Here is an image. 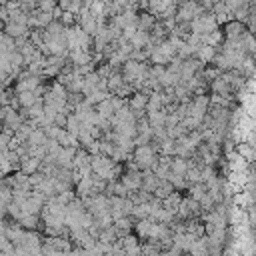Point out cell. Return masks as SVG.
<instances>
[{
  "label": "cell",
  "mask_w": 256,
  "mask_h": 256,
  "mask_svg": "<svg viewBox=\"0 0 256 256\" xmlns=\"http://www.w3.org/2000/svg\"><path fill=\"white\" fill-rule=\"evenodd\" d=\"M194 56H196V58H198L202 64H208V62H212V60H214V56H216V46H210V44H200V46L196 48Z\"/></svg>",
  "instance_id": "obj_7"
},
{
  "label": "cell",
  "mask_w": 256,
  "mask_h": 256,
  "mask_svg": "<svg viewBox=\"0 0 256 256\" xmlns=\"http://www.w3.org/2000/svg\"><path fill=\"white\" fill-rule=\"evenodd\" d=\"M134 164L142 170H150L156 164V148L150 144H140L134 148Z\"/></svg>",
  "instance_id": "obj_1"
},
{
  "label": "cell",
  "mask_w": 256,
  "mask_h": 256,
  "mask_svg": "<svg viewBox=\"0 0 256 256\" xmlns=\"http://www.w3.org/2000/svg\"><path fill=\"white\" fill-rule=\"evenodd\" d=\"M24 232L26 230H22V226L20 224H14V226H6V238L14 244V246H18L20 242H22V238H24Z\"/></svg>",
  "instance_id": "obj_16"
},
{
  "label": "cell",
  "mask_w": 256,
  "mask_h": 256,
  "mask_svg": "<svg viewBox=\"0 0 256 256\" xmlns=\"http://www.w3.org/2000/svg\"><path fill=\"white\" fill-rule=\"evenodd\" d=\"M6 2H8V0H0V4H6Z\"/></svg>",
  "instance_id": "obj_23"
},
{
  "label": "cell",
  "mask_w": 256,
  "mask_h": 256,
  "mask_svg": "<svg viewBox=\"0 0 256 256\" xmlns=\"http://www.w3.org/2000/svg\"><path fill=\"white\" fill-rule=\"evenodd\" d=\"M154 24H156V18H154V14H150V12L140 14V16H138V20H136V28L146 30V32H150V30L154 28Z\"/></svg>",
  "instance_id": "obj_17"
},
{
  "label": "cell",
  "mask_w": 256,
  "mask_h": 256,
  "mask_svg": "<svg viewBox=\"0 0 256 256\" xmlns=\"http://www.w3.org/2000/svg\"><path fill=\"white\" fill-rule=\"evenodd\" d=\"M122 184L128 188V190H138L140 184H142V174L138 172V166L136 164H130L128 166V172L122 176Z\"/></svg>",
  "instance_id": "obj_2"
},
{
  "label": "cell",
  "mask_w": 256,
  "mask_h": 256,
  "mask_svg": "<svg viewBox=\"0 0 256 256\" xmlns=\"http://www.w3.org/2000/svg\"><path fill=\"white\" fill-rule=\"evenodd\" d=\"M128 42H130L134 48H144V46H150V32L136 28V30H134V34L130 36V40H128Z\"/></svg>",
  "instance_id": "obj_9"
},
{
  "label": "cell",
  "mask_w": 256,
  "mask_h": 256,
  "mask_svg": "<svg viewBox=\"0 0 256 256\" xmlns=\"http://www.w3.org/2000/svg\"><path fill=\"white\" fill-rule=\"evenodd\" d=\"M146 102H148V94H146V92H136V94H132V98L128 100V106H130L134 112H142V110H146Z\"/></svg>",
  "instance_id": "obj_11"
},
{
  "label": "cell",
  "mask_w": 256,
  "mask_h": 256,
  "mask_svg": "<svg viewBox=\"0 0 256 256\" xmlns=\"http://www.w3.org/2000/svg\"><path fill=\"white\" fill-rule=\"evenodd\" d=\"M40 86L38 74H22L16 82V92H24V90H36Z\"/></svg>",
  "instance_id": "obj_4"
},
{
  "label": "cell",
  "mask_w": 256,
  "mask_h": 256,
  "mask_svg": "<svg viewBox=\"0 0 256 256\" xmlns=\"http://www.w3.org/2000/svg\"><path fill=\"white\" fill-rule=\"evenodd\" d=\"M4 6H6V10H8V14L14 12V10H20V8H22V6H20V0H8Z\"/></svg>",
  "instance_id": "obj_22"
},
{
  "label": "cell",
  "mask_w": 256,
  "mask_h": 256,
  "mask_svg": "<svg viewBox=\"0 0 256 256\" xmlns=\"http://www.w3.org/2000/svg\"><path fill=\"white\" fill-rule=\"evenodd\" d=\"M76 14H72V12H68V10H62V14H60V22L64 24V26H72L74 22H76V18H74Z\"/></svg>",
  "instance_id": "obj_20"
},
{
  "label": "cell",
  "mask_w": 256,
  "mask_h": 256,
  "mask_svg": "<svg viewBox=\"0 0 256 256\" xmlns=\"http://www.w3.org/2000/svg\"><path fill=\"white\" fill-rule=\"evenodd\" d=\"M70 58H72V64H74V66H82V64L92 62L90 52L84 50V48H74V50H70Z\"/></svg>",
  "instance_id": "obj_10"
},
{
  "label": "cell",
  "mask_w": 256,
  "mask_h": 256,
  "mask_svg": "<svg viewBox=\"0 0 256 256\" xmlns=\"http://www.w3.org/2000/svg\"><path fill=\"white\" fill-rule=\"evenodd\" d=\"M246 22H248V28H250V32H256V12L250 8V12H248V16H246Z\"/></svg>",
  "instance_id": "obj_21"
},
{
  "label": "cell",
  "mask_w": 256,
  "mask_h": 256,
  "mask_svg": "<svg viewBox=\"0 0 256 256\" xmlns=\"http://www.w3.org/2000/svg\"><path fill=\"white\" fill-rule=\"evenodd\" d=\"M4 32L8 34V36H12V38H20V36H28V24H20V22H10V20H6V24H4Z\"/></svg>",
  "instance_id": "obj_6"
},
{
  "label": "cell",
  "mask_w": 256,
  "mask_h": 256,
  "mask_svg": "<svg viewBox=\"0 0 256 256\" xmlns=\"http://www.w3.org/2000/svg\"><path fill=\"white\" fill-rule=\"evenodd\" d=\"M180 202H182V198H180V194H178V192H174V190H172L168 196H164V198H162V206H164L166 210L174 212V214L178 212V206H180Z\"/></svg>",
  "instance_id": "obj_15"
},
{
  "label": "cell",
  "mask_w": 256,
  "mask_h": 256,
  "mask_svg": "<svg viewBox=\"0 0 256 256\" xmlns=\"http://www.w3.org/2000/svg\"><path fill=\"white\" fill-rule=\"evenodd\" d=\"M46 142H48V136H46L44 128H34L30 132V136L26 138V144L28 146H44Z\"/></svg>",
  "instance_id": "obj_12"
},
{
  "label": "cell",
  "mask_w": 256,
  "mask_h": 256,
  "mask_svg": "<svg viewBox=\"0 0 256 256\" xmlns=\"http://www.w3.org/2000/svg\"><path fill=\"white\" fill-rule=\"evenodd\" d=\"M16 96H18V104L22 106V108H28V106H32L34 102H38L40 100V96L34 92V90H24V92H16Z\"/></svg>",
  "instance_id": "obj_14"
},
{
  "label": "cell",
  "mask_w": 256,
  "mask_h": 256,
  "mask_svg": "<svg viewBox=\"0 0 256 256\" xmlns=\"http://www.w3.org/2000/svg\"><path fill=\"white\" fill-rule=\"evenodd\" d=\"M196 2H204V0H196Z\"/></svg>",
  "instance_id": "obj_25"
},
{
  "label": "cell",
  "mask_w": 256,
  "mask_h": 256,
  "mask_svg": "<svg viewBox=\"0 0 256 256\" xmlns=\"http://www.w3.org/2000/svg\"><path fill=\"white\" fill-rule=\"evenodd\" d=\"M120 244H122V252H128V254H138L142 252V246H138V240L134 236H128L124 234L120 238Z\"/></svg>",
  "instance_id": "obj_13"
},
{
  "label": "cell",
  "mask_w": 256,
  "mask_h": 256,
  "mask_svg": "<svg viewBox=\"0 0 256 256\" xmlns=\"http://www.w3.org/2000/svg\"><path fill=\"white\" fill-rule=\"evenodd\" d=\"M18 224L22 226V228H26V230H34L36 226H38V214H22L20 218H18Z\"/></svg>",
  "instance_id": "obj_18"
},
{
  "label": "cell",
  "mask_w": 256,
  "mask_h": 256,
  "mask_svg": "<svg viewBox=\"0 0 256 256\" xmlns=\"http://www.w3.org/2000/svg\"><path fill=\"white\" fill-rule=\"evenodd\" d=\"M2 126H4V122H2V120H0V130H2Z\"/></svg>",
  "instance_id": "obj_24"
},
{
  "label": "cell",
  "mask_w": 256,
  "mask_h": 256,
  "mask_svg": "<svg viewBox=\"0 0 256 256\" xmlns=\"http://www.w3.org/2000/svg\"><path fill=\"white\" fill-rule=\"evenodd\" d=\"M206 192H208V188H206V184H204V182H194V184H190V198L200 200Z\"/></svg>",
  "instance_id": "obj_19"
},
{
  "label": "cell",
  "mask_w": 256,
  "mask_h": 256,
  "mask_svg": "<svg viewBox=\"0 0 256 256\" xmlns=\"http://www.w3.org/2000/svg\"><path fill=\"white\" fill-rule=\"evenodd\" d=\"M210 10H212V14H214V18H216L218 24H220V22H228L230 16H232V12H230V8L224 4V0H218Z\"/></svg>",
  "instance_id": "obj_8"
},
{
  "label": "cell",
  "mask_w": 256,
  "mask_h": 256,
  "mask_svg": "<svg viewBox=\"0 0 256 256\" xmlns=\"http://www.w3.org/2000/svg\"><path fill=\"white\" fill-rule=\"evenodd\" d=\"M40 158H36V156H32V154H24V156H20V170L24 172V174H32V172H36V170H40Z\"/></svg>",
  "instance_id": "obj_5"
},
{
  "label": "cell",
  "mask_w": 256,
  "mask_h": 256,
  "mask_svg": "<svg viewBox=\"0 0 256 256\" xmlns=\"http://www.w3.org/2000/svg\"><path fill=\"white\" fill-rule=\"evenodd\" d=\"M246 28L240 24V20H236V22H226V28H224V36H226V40H242L244 36H246Z\"/></svg>",
  "instance_id": "obj_3"
}]
</instances>
